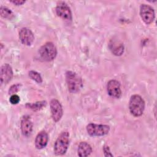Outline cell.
I'll list each match as a JSON object with an SVG mask.
<instances>
[{
	"label": "cell",
	"instance_id": "obj_1",
	"mask_svg": "<svg viewBox=\"0 0 157 157\" xmlns=\"http://www.w3.org/2000/svg\"><path fill=\"white\" fill-rule=\"evenodd\" d=\"M129 109L131 113L134 117L142 115L145 109V102L142 98L138 94L131 96L129 102Z\"/></svg>",
	"mask_w": 157,
	"mask_h": 157
},
{
	"label": "cell",
	"instance_id": "obj_2",
	"mask_svg": "<svg viewBox=\"0 0 157 157\" xmlns=\"http://www.w3.org/2000/svg\"><path fill=\"white\" fill-rule=\"evenodd\" d=\"M69 134L67 131L62 132L55 141L54 145V152L56 155H64L69 147Z\"/></svg>",
	"mask_w": 157,
	"mask_h": 157
},
{
	"label": "cell",
	"instance_id": "obj_3",
	"mask_svg": "<svg viewBox=\"0 0 157 157\" xmlns=\"http://www.w3.org/2000/svg\"><path fill=\"white\" fill-rule=\"evenodd\" d=\"M66 80L68 90L71 93H77L82 87V80L75 72L67 71L66 74Z\"/></svg>",
	"mask_w": 157,
	"mask_h": 157
},
{
	"label": "cell",
	"instance_id": "obj_4",
	"mask_svg": "<svg viewBox=\"0 0 157 157\" xmlns=\"http://www.w3.org/2000/svg\"><path fill=\"white\" fill-rule=\"evenodd\" d=\"M39 54L44 61H50L55 58L57 50L52 42H47L39 48Z\"/></svg>",
	"mask_w": 157,
	"mask_h": 157
},
{
	"label": "cell",
	"instance_id": "obj_5",
	"mask_svg": "<svg viewBox=\"0 0 157 157\" xmlns=\"http://www.w3.org/2000/svg\"><path fill=\"white\" fill-rule=\"evenodd\" d=\"M110 131V127L105 124L90 123L86 126V131L91 136H102Z\"/></svg>",
	"mask_w": 157,
	"mask_h": 157
},
{
	"label": "cell",
	"instance_id": "obj_6",
	"mask_svg": "<svg viewBox=\"0 0 157 157\" xmlns=\"http://www.w3.org/2000/svg\"><path fill=\"white\" fill-rule=\"evenodd\" d=\"M140 15L142 20L146 24L151 23L155 19L154 9L147 4H142L140 7Z\"/></svg>",
	"mask_w": 157,
	"mask_h": 157
},
{
	"label": "cell",
	"instance_id": "obj_7",
	"mask_svg": "<svg viewBox=\"0 0 157 157\" xmlns=\"http://www.w3.org/2000/svg\"><path fill=\"white\" fill-rule=\"evenodd\" d=\"M56 13L58 17L64 20H72V17L71 10L67 4L63 1H59L58 2L56 7Z\"/></svg>",
	"mask_w": 157,
	"mask_h": 157
},
{
	"label": "cell",
	"instance_id": "obj_8",
	"mask_svg": "<svg viewBox=\"0 0 157 157\" xmlns=\"http://www.w3.org/2000/svg\"><path fill=\"white\" fill-rule=\"evenodd\" d=\"M50 110L53 121L55 122L59 121L63 116V108L57 99H53L50 101Z\"/></svg>",
	"mask_w": 157,
	"mask_h": 157
},
{
	"label": "cell",
	"instance_id": "obj_9",
	"mask_svg": "<svg viewBox=\"0 0 157 157\" xmlns=\"http://www.w3.org/2000/svg\"><path fill=\"white\" fill-rule=\"evenodd\" d=\"M107 91L110 96L119 98L121 95L120 82L116 80H110L107 83Z\"/></svg>",
	"mask_w": 157,
	"mask_h": 157
},
{
	"label": "cell",
	"instance_id": "obj_10",
	"mask_svg": "<svg viewBox=\"0 0 157 157\" xmlns=\"http://www.w3.org/2000/svg\"><path fill=\"white\" fill-rule=\"evenodd\" d=\"M19 39L23 44L31 45L34 41V36L29 29L23 28H21L19 32Z\"/></svg>",
	"mask_w": 157,
	"mask_h": 157
},
{
	"label": "cell",
	"instance_id": "obj_11",
	"mask_svg": "<svg viewBox=\"0 0 157 157\" xmlns=\"http://www.w3.org/2000/svg\"><path fill=\"white\" fill-rule=\"evenodd\" d=\"M13 77V71L11 66L8 64H4L1 69V84L7 83Z\"/></svg>",
	"mask_w": 157,
	"mask_h": 157
},
{
	"label": "cell",
	"instance_id": "obj_12",
	"mask_svg": "<svg viewBox=\"0 0 157 157\" xmlns=\"http://www.w3.org/2000/svg\"><path fill=\"white\" fill-rule=\"evenodd\" d=\"M21 131L23 136H29L33 130V123L28 116H25L21 120Z\"/></svg>",
	"mask_w": 157,
	"mask_h": 157
},
{
	"label": "cell",
	"instance_id": "obj_13",
	"mask_svg": "<svg viewBox=\"0 0 157 157\" xmlns=\"http://www.w3.org/2000/svg\"><path fill=\"white\" fill-rule=\"evenodd\" d=\"M48 137L45 131H40L37 135L35 139V146L37 149L44 148L48 142Z\"/></svg>",
	"mask_w": 157,
	"mask_h": 157
},
{
	"label": "cell",
	"instance_id": "obj_14",
	"mask_svg": "<svg viewBox=\"0 0 157 157\" xmlns=\"http://www.w3.org/2000/svg\"><path fill=\"white\" fill-rule=\"evenodd\" d=\"M109 47L112 53L116 56L121 55L124 51L123 44L120 41L111 40L109 44Z\"/></svg>",
	"mask_w": 157,
	"mask_h": 157
},
{
	"label": "cell",
	"instance_id": "obj_15",
	"mask_svg": "<svg viewBox=\"0 0 157 157\" xmlns=\"http://www.w3.org/2000/svg\"><path fill=\"white\" fill-rule=\"evenodd\" d=\"M92 151L91 147L90 144H88L86 142H81L77 149L78 155L80 157L83 156H89Z\"/></svg>",
	"mask_w": 157,
	"mask_h": 157
},
{
	"label": "cell",
	"instance_id": "obj_16",
	"mask_svg": "<svg viewBox=\"0 0 157 157\" xmlns=\"http://www.w3.org/2000/svg\"><path fill=\"white\" fill-rule=\"evenodd\" d=\"M46 102L45 101H40L37 102L35 103H28L26 104V106L28 109H30L33 110H39L41 109L43 107L45 106Z\"/></svg>",
	"mask_w": 157,
	"mask_h": 157
},
{
	"label": "cell",
	"instance_id": "obj_17",
	"mask_svg": "<svg viewBox=\"0 0 157 157\" xmlns=\"http://www.w3.org/2000/svg\"><path fill=\"white\" fill-rule=\"evenodd\" d=\"M1 15L4 18H7V19H11L13 17V13L9 9L6 7L1 6V10H0Z\"/></svg>",
	"mask_w": 157,
	"mask_h": 157
},
{
	"label": "cell",
	"instance_id": "obj_18",
	"mask_svg": "<svg viewBox=\"0 0 157 157\" xmlns=\"http://www.w3.org/2000/svg\"><path fill=\"white\" fill-rule=\"evenodd\" d=\"M29 76L31 79H33V80L36 81V82H37L39 83H42V78L41 75H40L39 73H38L36 71H30L29 72Z\"/></svg>",
	"mask_w": 157,
	"mask_h": 157
},
{
	"label": "cell",
	"instance_id": "obj_19",
	"mask_svg": "<svg viewBox=\"0 0 157 157\" xmlns=\"http://www.w3.org/2000/svg\"><path fill=\"white\" fill-rule=\"evenodd\" d=\"M9 101L12 104H17L20 101V98L17 94H13L10 96L9 99Z\"/></svg>",
	"mask_w": 157,
	"mask_h": 157
},
{
	"label": "cell",
	"instance_id": "obj_20",
	"mask_svg": "<svg viewBox=\"0 0 157 157\" xmlns=\"http://www.w3.org/2000/svg\"><path fill=\"white\" fill-rule=\"evenodd\" d=\"M19 86H20V85H19L18 84L12 85V86L10 88V89H9V94H13L14 93H16V92L18 90Z\"/></svg>",
	"mask_w": 157,
	"mask_h": 157
},
{
	"label": "cell",
	"instance_id": "obj_21",
	"mask_svg": "<svg viewBox=\"0 0 157 157\" xmlns=\"http://www.w3.org/2000/svg\"><path fill=\"white\" fill-rule=\"evenodd\" d=\"M103 151H104L105 156H113V155L111 153V152L110 151V148L108 146H107V145L104 146Z\"/></svg>",
	"mask_w": 157,
	"mask_h": 157
},
{
	"label": "cell",
	"instance_id": "obj_22",
	"mask_svg": "<svg viewBox=\"0 0 157 157\" xmlns=\"http://www.w3.org/2000/svg\"><path fill=\"white\" fill-rule=\"evenodd\" d=\"M13 4H15L16 6H20L23 4L25 2V1H21V0H15V1H10Z\"/></svg>",
	"mask_w": 157,
	"mask_h": 157
}]
</instances>
